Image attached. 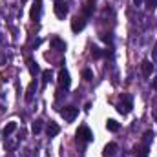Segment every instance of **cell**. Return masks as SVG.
I'll list each match as a JSON object with an SVG mask.
<instances>
[{"label":"cell","instance_id":"obj_1","mask_svg":"<svg viewBox=\"0 0 157 157\" xmlns=\"http://www.w3.org/2000/svg\"><path fill=\"white\" fill-rule=\"evenodd\" d=\"M132 108H133V101H132V97H130V95H122L121 102L117 104V112L119 113H122V115H128V113L132 112Z\"/></svg>","mask_w":157,"mask_h":157},{"label":"cell","instance_id":"obj_2","mask_svg":"<svg viewBox=\"0 0 157 157\" xmlns=\"http://www.w3.org/2000/svg\"><path fill=\"white\" fill-rule=\"evenodd\" d=\"M77 141L78 143H91L93 141V133H91V130L86 124H82L77 130Z\"/></svg>","mask_w":157,"mask_h":157},{"label":"cell","instance_id":"obj_3","mask_svg":"<svg viewBox=\"0 0 157 157\" xmlns=\"http://www.w3.org/2000/svg\"><path fill=\"white\" fill-rule=\"evenodd\" d=\"M55 15L57 18H64L68 15V0H55Z\"/></svg>","mask_w":157,"mask_h":157},{"label":"cell","instance_id":"obj_4","mask_svg":"<svg viewBox=\"0 0 157 157\" xmlns=\"http://www.w3.org/2000/svg\"><path fill=\"white\" fill-rule=\"evenodd\" d=\"M57 78H59V84H60V88L68 90V88L71 86V78H70V73H68V70H64V68H62V70L59 71Z\"/></svg>","mask_w":157,"mask_h":157},{"label":"cell","instance_id":"obj_5","mask_svg":"<svg viewBox=\"0 0 157 157\" xmlns=\"http://www.w3.org/2000/svg\"><path fill=\"white\" fill-rule=\"evenodd\" d=\"M77 113H78V110L75 106H66V108L60 110V115L64 117V121H68V122H71L73 119L77 117Z\"/></svg>","mask_w":157,"mask_h":157},{"label":"cell","instance_id":"obj_6","mask_svg":"<svg viewBox=\"0 0 157 157\" xmlns=\"http://www.w3.org/2000/svg\"><path fill=\"white\" fill-rule=\"evenodd\" d=\"M59 132H60V126H59L57 122L49 121V122H48V126H46V133H48V137H49V139H51V137H57V135H59Z\"/></svg>","mask_w":157,"mask_h":157},{"label":"cell","instance_id":"obj_7","mask_svg":"<svg viewBox=\"0 0 157 157\" xmlns=\"http://www.w3.org/2000/svg\"><path fill=\"white\" fill-rule=\"evenodd\" d=\"M84 26H86V20H84L82 17H75V18L71 20V31H73V33L82 31V29H84Z\"/></svg>","mask_w":157,"mask_h":157},{"label":"cell","instance_id":"obj_8","mask_svg":"<svg viewBox=\"0 0 157 157\" xmlns=\"http://www.w3.org/2000/svg\"><path fill=\"white\" fill-rule=\"evenodd\" d=\"M40 13H42V0H35V4H33V7H31V18L33 20H39L40 18Z\"/></svg>","mask_w":157,"mask_h":157},{"label":"cell","instance_id":"obj_9","mask_svg":"<svg viewBox=\"0 0 157 157\" xmlns=\"http://www.w3.org/2000/svg\"><path fill=\"white\" fill-rule=\"evenodd\" d=\"M141 71H143V75H144V77H150V75H152V71H154V64H152L148 59H144V60L141 62Z\"/></svg>","mask_w":157,"mask_h":157},{"label":"cell","instance_id":"obj_10","mask_svg":"<svg viewBox=\"0 0 157 157\" xmlns=\"http://www.w3.org/2000/svg\"><path fill=\"white\" fill-rule=\"evenodd\" d=\"M117 154V144L115 143H108L106 146H104V152H102V155L104 157H112Z\"/></svg>","mask_w":157,"mask_h":157},{"label":"cell","instance_id":"obj_11","mask_svg":"<svg viewBox=\"0 0 157 157\" xmlns=\"http://www.w3.org/2000/svg\"><path fill=\"white\" fill-rule=\"evenodd\" d=\"M51 48H55V49H59V51H64V49H66V42L60 40L59 37H55V39H51Z\"/></svg>","mask_w":157,"mask_h":157},{"label":"cell","instance_id":"obj_12","mask_svg":"<svg viewBox=\"0 0 157 157\" xmlns=\"http://www.w3.org/2000/svg\"><path fill=\"white\" fill-rule=\"evenodd\" d=\"M15 130H17V122H13V121H11V122H7V124H6V128H4V132H2V133H4V137H9Z\"/></svg>","mask_w":157,"mask_h":157},{"label":"cell","instance_id":"obj_13","mask_svg":"<svg viewBox=\"0 0 157 157\" xmlns=\"http://www.w3.org/2000/svg\"><path fill=\"white\" fill-rule=\"evenodd\" d=\"M28 68H29V71H31V75H37V73H40V68L39 64L33 60V59H28Z\"/></svg>","mask_w":157,"mask_h":157},{"label":"cell","instance_id":"obj_14","mask_svg":"<svg viewBox=\"0 0 157 157\" xmlns=\"http://www.w3.org/2000/svg\"><path fill=\"white\" fill-rule=\"evenodd\" d=\"M119 128H121V124H119L117 121H113V119H108L106 121V130L108 132H117Z\"/></svg>","mask_w":157,"mask_h":157},{"label":"cell","instance_id":"obj_15","mask_svg":"<svg viewBox=\"0 0 157 157\" xmlns=\"http://www.w3.org/2000/svg\"><path fill=\"white\" fill-rule=\"evenodd\" d=\"M37 90V82L33 80V82H29V86H28V95H26V99L28 101H31L33 99V91Z\"/></svg>","mask_w":157,"mask_h":157},{"label":"cell","instance_id":"obj_16","mask_svg":"<svg viewBox=\"0 0 157 157\" xmlns=\"http://www.w3.org/2000/svg\"><path fill=\"white\" fill-rule=\"evenodd\" d=\"M42 124H44V121H40V119H37V121L33 122V126H31V130H33V133H35V135L42 132Z\"/></svg>","mask_w":157,"mask_h":157},{"label":"cell","instance_id":"obj_17","mask_svg":"<svg viewBox=\"0 0 157 157\" xmlns=\"http://www.w3.org/2000/svg\"><path fill=\"white\" fill-rule=\"evenodd\" d=\"M82 78H84V80H91V78H93L91 70H88V68H86V70H82Z\"/></svg>","mask_w":157,"mask_h":157},{"label":"cell","instance_id":"obj_18","mask_svg":"<svg viewBox=\"0 0 157 157\" xmlns=\"http://www.w3.org/2000/svg\"><path fill=\"white\" fill-rule=\"evenodd\" d=\"M137 157H148V146H146V144L137 150Z\"/></svg>","mask_w":157,"mask_h":157},{"label":"cell","instance_id":"obj_19","mask_svg":"<svg viewBox=\"0 0 157 157\" xmlns=\"http://www.w3.org/2000/svg\"><path fill=\"white\" fill-rule=\"evenodd\" d=\"M42 80H44V84H46V82H49V80H51V71H49V70H44V71H42Z\"/></svg>","mask_w":157,"mask_h":157},{"label":"cell","instance_id":"obj_20","mask_svg":"<svg viewBox=\"0 0 157 157\" xmlns=\"http://www.w3.org/2000/svg\"><path fill=\"white\" fill-rule=\"evenodd\" d=\"M144 2H146V7H148L150 11H154L157 7V0H144Z\"/></svg>","mask_w":157,"mask_h":157},{"label":"cell","instance_id":"obj_21","mask_svg":"<svg viewBox=\"0 0 157 157\" xmlns=\"http://www.w3.org/2000/svg\"><path fill=\"white\" fill-rule=\"evenodd\" d=\"M91 57H93V59H101V57H102V51H101L99 48H93V49H91Z\"/></svg>","mask_w":157,"mask_h":157},{"label":"cell","instance_id":"obj_22","mask_svg":"<svg viewBox=\"0 0 157 157\" xmlns=\"http://www.w3.org/2000/svg\"><path fill=\"white\" fill-rule=\"evenodd\" d=\"M91 9H93V6H91V2H88V4L84 6V15H86V17L91 15Z\"/></svg>","mask_w":157,"mask_h":157},{"label":"cell","instance_id":"obj_23","mask_svg":"<svg viewBox=\"0 0 157 157\" xmlns=\"http://www.w3.org/2000/svg\"><path fill=\"white\" fill-rule=\"evenodd\" d=\"M152 137H154L152 132H146V133H144V144H146V146H148V143L152 141Z\"/></svg>","mask_w":157,"mask_h":157},{"label":"cell","instance_id":"obj_24","mask_svg":"<svg viewBox=\"0 0 157 157\" xmlns=\"http://www.w3.org/2000/svg\"><path fill=\"white\" fill-rule=\"evenodd\" d=\"M152 88H154V90H155V91H157V77L154 78V82H152Z\"/></svg>","mask_w":157,"mask_h":157},{"label":"cell","instance_id":"obj_25","mask_svg":"<svg viewBox=\"0 0 157 157\" xmlns=\"http://www.w3.org/2000/svg\"><path fill=\"white\" fill-rule=\"evenodd\" d=\"M133 4H135V6H139V4H141V0H133Z\"/></svg>","mask_w":157,"mask_h":157},{"label":"cell","instance_id":"obj_26","mask_svg":"<svg viewBox=\"0 0 157 157\" xmlns=\"http://www.w3.org/2000/svg\"><path fill=\"white\" fill-rule=\"evenodd\" d=\"M2 62H4V57H0V64H2Z\"/></svg>","mask_w":157,"mask_h":157},{"label":"cell","instance_id":"obj_27","mask_svg":"<svg viewBox=\"0 0 157 157\" xmlns=\"http://www.w3.org/2000/svg\"><path fill=\"white\" fill-rule=\"evenodd\" d=\"M22 2H28V0H22Z\"/></svg>","mask_w":157,"mask_h":157}]
</instances>
